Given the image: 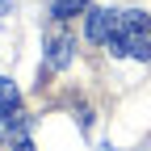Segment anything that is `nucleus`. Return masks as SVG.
<instances>
[{"mask_svg": "<svg viewBox=\"0 0 151 151\" xmlns=\"http://www.w3.org/2000/svg\"><path fill=\"white\" fill-rule=\"evenodd\" d=\"M88 0H50V17L55 21H71L76 13H84Z\"/></svg>", "mask_w": 151, "mask_h": 151, "instance_id": "39448f33", "label": "nucleus"}, {"mask_svg": "<svg viewBox=\"0 0 151 151\" xmlns=\"http://www.w3.org/2000/svg\"><path fill=\"white\" fill-rule=\"evenodd\" d=\"M21 109V97H17V84L9 76H0V118H9V113Z\"/></svg>", "mask_w": 151, "mask_h": 151, "instance_id": "20e7f679", "label": "nucleus"}, {"mask_svg": "<svg viewBox=\"0 0 151 151\" xmlns=\"http://www.w3.org/2000/svg\"><path fill=\"white\" fill-rule=\"evenodd\" d=\"M71 55H76V42L67 34H55V38H46V63L55 67V71H63L67 63H71Z\"/></svg>", "mask_w": 151, "mask_h": 151, "instance_id": "f03ea898", "label": "nucleus"}, {"mask_svg": "<svg viewBox=\"0 0 151 151\" xmlns=\"http://www.w3.org/2000/svg\"><path fill=\"white\" fill-rule=\"evenodd\" d=\"M113 17H118V13H113V9H88V42H105V38H109V29H113Z\"/></svg>", "mask_w": 151, "mask_h": 151, "instance_id": "7ed1b4c3", "label": "nucleus"}, {"mask_svg": "<svg viewBox=\"0 0 151 151\" xmlns=\"http://www.w3.org/2000/svg\"><path fill=\"white\" fill-rule=\"evenodd\" d=\"M9 9H13V0H0V17H4V13H9Z\"/></svg>", "mask_w": 151, "mask_h": 151, "instance_id": "423d86ee", "label": "nucleus"}, {"mask_svg": "<svg viewBox=\"0 0 151 151\" xmlns=\"http://www.w3.org/2000/svg\"><path fill=\"white\" fill-rule=\"evenodd\" d=\"M105 42L118 59H151V17L139 13V9L118 13Z\"/></svg>", "mask_w": 151, "mask_h": 151, "instance_id": "f257e3e1", "label": "nucleus"}]
</instances>
